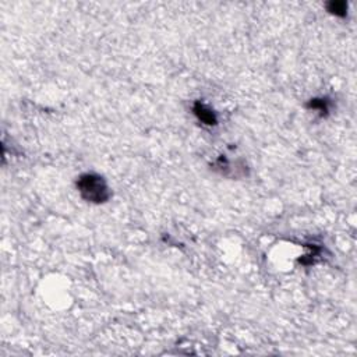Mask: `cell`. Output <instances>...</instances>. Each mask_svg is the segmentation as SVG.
Instances as JSON below:
<instances>
[{"instance_id":"7a4b0ae2","label":"cell","mask_w":357,"mask_h":357,"mask_svg":"<svg viewBox=\"0 0 357 357\" xmlns=\"http://www.w3.org/2000/svg\"><path fill=\"white\" fill-rule=\"evenodd\" d=\"M193 110H194L195 116L198 117V120L203 122L204 124H207V126H215L218 123L215 113L208 106H205L201 102H195L194 106H193Z\"/></svg>"},{"instance_id":"6da1fadb","label":"cell","mask_w":357,"mask_h":357,"mask_svg":"<svg viewBox=\"0 0 357 357\" xmlns=\"http://www.w3.org/2000/svg\"><path fill=\"white\" fill-rule=\"evenodd\" d=\"M77 188L81 197L92 204H104L110 198V191L102 176L95 173L81 175L77 180Z\"/></svg>"},{"instance_id":"277c9868","label":"cell","mask_w":357,"mask_h":357,"mask_svg":"<svg viewBox=\"0 0 357 357\" xmlns=\"http://www.w3.org/2000/svg\"><path fill=\"white\" fill-rule=\"evenodd\" d=\"M309 107L317 109V110H320L321 113L328 112V105H326V101H325V99H311V102L309 104Z\"/></svg>"},{"instance_id":"3957f363","label":"cell","mask_w":357,"mask_h":357,"mask_svg":"<svg viewBox=\"0 0 357 357\" xmlns=\"http://www.w3.org/2000/svg\"><path fill=\"white\" fill-rule=\"evenodd\" d=\"M328 11L332 13L335 16L345 17L346 16V10H348V4L345 1H331L328 3Z\"/></svg>"}]
</instances>
